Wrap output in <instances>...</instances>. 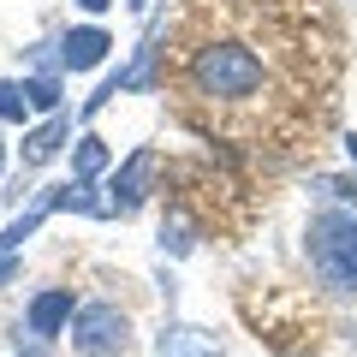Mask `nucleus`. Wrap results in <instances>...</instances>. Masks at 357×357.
<instances>
[{
    "label": "nucleus",
    "instance_id": "13",
    "mask_svg": "<svg viewBox=\"0 0 357 357\" xmlns=\"http://www.w3.org/2000/svg\"><path fill=\"white\" fill-rule=\"evenodd\" d=\"M18 274V256H0V280H13Z\"/></svg>",
    "mask_w": 357,
    "mask_h": 357
},
{
    "label": "nucleus",
    "instance_id": "15",
    "mask_svg": "<svg viewBox=\"0 0 357 357\" xmlns=\"http://www.w3.org/2000/svg\"><path fill=\"white\" fill-rule=\"evenodd\" d=\"M0 167H6V137H0Z\"/></svg>",
    "mask_w": 357,
    "mask_h": 357
},
{
    "label": "nucleus",
    "instance_id": "7",
    "mask_svg": "<svg viewBox=\"0 0 357 357\" xmlns=\"http://www.w3.org/2000/svg\"><path fill=\"white\" fill-rule=\"evenodd\" d=\"M155 357H220V345H215V333L191 328V321H173V328L155 340Z\"/></svg>",
    "mask_w": 357,
    "mask_h": 357
},
{
    "label": "nucleus",
    "instance_id": "5",
    "mask_svg": "<svg viewBox=\"0 0 357 357\" xmlns=\"http://www.w3.org/2000/svg\"><path fill=\"white\" fill-rule=\"evenodd\" d=\"M107 48H114V36H107L102 24L66 30V36H60V66H66V72H96V66L107 60Z\"/></svg>",
    "mask_w": 357,
    "mask_h": 357
},
{
    "label": "nucleus",
    "instance_id": "10",
    "mask_svg": "<svg viewBox=\"0 0 357 357\" xmlns=\"http://www.w3.org/2000/svg\"><path fill=\"white\" fill-rule=\"evenodd\" d=\"M24 96L42 114H60V77H24Z\"/></svg>",
    "mask_w": 357,
    "mask_h": 357
},
{
    "label": "nucleus",
    "instance_id": "3",
    "mask_svg": "<svg viewBox=\"0 0 357 357\" xmlns=\"http://www.w3.org/2000/svg\"><path fill=\"white\" fill-rule=\"evenodd\" d=\"M126 340H131L126 310H114V304H77V316H72V351L77 357H119Z\"/></svg>",
    "mask_w": 357,
    "mask_h": 357
},
{
    "label": "nucleus",
    "instance_id": "12",
    "mask_svg": "<svg viewBox=\"0 0 357 357\" xmlns=\"http://www.w3.org/2000/svg\"><path fill=\"white\" fill-rule=\"evenodd\" d=\"M161 244H167V250H173V256H185V250H191V244H197V238H191V220H178V215H173V220H167V227H161Z\"/></svg>",
    "mask_w": 357,
    "mask_h": 357
},
{
    "label": "nucleus",
    "instance_id": "14",
    "mask_svg": "<svg viewBox=\"0 0 357 357\" xmlns=\"http://www.w3.org/2000/svg\"><path fill=\"white\" fill-rule=\"evenodd\" d=\"M77 6H84V13H102V6H114V0H77Z\"/></svg>",
    "mask_w": 357,
    "mask_h": 357
},
{
    "label": "nucleus",
    "instance_id": "17",
    "mask_svg": "<svg viewBox=\"0 0 357 357\" xmlns=\"http://www.w3.org/2000/svg\"><path fill=\"white\" fill-rule=\"evenodd\" d=\"M126 6H149V0H126Z\"/></svg>",
    "mask_w": 357,
    "mask_h": 357
},
{
    "label": "nucleus",
    "instance_id": "11",
    "mask_svg": "<svg viewBox=\"0 0 357 357\" xmlns=\"http://www.w3.org/2000/svg\"><path fill=\"white\" fill-rule=\"evenodd\" d=\"M30 114V96H24V84H13V77H0V119H24Z\"/></svg>",
    "mask_w": 357,
    "mask_h": 357
},
{
    "label": "nucleus",
    "instance_id": "9",
    "mask_svg": "<svg viewBox=\"0 0 357 357\" xmlns=\"http://www.w3.org/2000/svg\"><path fill=\"white\" fill-rule=\"evenodd\" d=\"M102 167H107V143L96 137V131H84V137H77V149H72V173L89 185V178L102 173Z\"/></svg>",
    "mask_w": 357,
    "mask_h": 357
},
{
    "label": "nucleus",
    "instance_id": "6",
    "mask_svg": "<svg viewBox=\"0 0 357 357\" xmlns=\"http://www.w3.org/2000/svg\"><path fill=\"white\" fill-rule=\"evenodd\" d=\"M72 316H77V304H72V292H36L30 298V310H24V321H30V333L36 340H54L60 328H72Z\"/></svg>",
    "mask_w": 357,
    "mask_h": 357
},
{
    "label": "nucleus",
    "instance_id": "16",
    "mask_svg": "<svg viewBox=\"0 0 357 357\" xmlns=\"http://www.w3.org/2000/svg\"><path fill=\"white\" fill-rule=\"evenodd\" d=\"M345 149H351V161H357V137H351V143H345Z\"/></svg>",
    "mask_w": 357,
    "mask_h": 357
},
{
    "label": "nucleus",
    "instance_id": "1",
    "mask_svg": "<svg viewBox=\"0 0 357 357\" xmlns=\"http://www.w3.org/2000/svg\"><path fill=\"white\" fill-rule=\"evenodd\" d=\"M191 84L203 96H215V102H244V96L262 89V60L244 42H208L191 60Z\"/></svg>",
    "mask_w": 357,
    "mask_h": 357
},
{
    "label": "nucleus",
    "instance_id": "4",
    "mask_svg": "<svg viewBox=\"0 0 357 357\" xmlns=\"http://www.w3.org/2000/svg\"><path fill=\"white\" fill-rule=\"evenodd\" d=\"M149 173H155V149H131L126 155V167L114 173V185H107V215H131V208L149 197Z\"/></svg>",
    "mask_w": 357,
    "mask_h": 357
},
{
    "label": "nucleus",
    "instance_id": "8",
    "mask_svg": "<svg viewBox=\"0 0 357 357\" xmlns=\"http://www.w3.org/2000/svg\"><path fill=\"white\" fill-rule=\"evenodd\" d=\"M66 137H72V119H66V114H54V119H42L36 131H24V167H42Z\"/></svg>",
    "mask_w": 357,
    "mask_h": 357
},
{
    "label": "nucleus",
    "instance_id": "2",
    "mask_svg": "<svg viewBox=\"0 0 357 357\" xmlns=\"http://www.w3.org/2000/svg\"><path fill=\"white\" fill-rule=\"evenodd\" d=\"M310 262L333 292H357V215L321 208L310 220Z\"/></svg>",
    "mask_w": 357,
    "mask_h": 357
}]
</instances>
